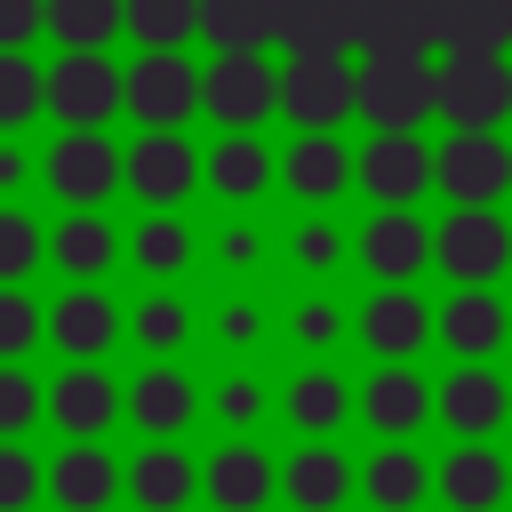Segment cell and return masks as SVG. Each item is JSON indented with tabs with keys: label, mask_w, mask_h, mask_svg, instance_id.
Wrapping results in <instances>:
<instances>
[{
	"label": "cell",
	"mask_w": 512,
	"mask_h": 512,
	"mask_svg": "<svg viewBox=\"0 0 512 512\" xmlns=\"http://www.w3.org/2000/svg\"><path fill=\"white\" fill-rule=\"evenodd\" d=\"M216 264H224V272H256V264H264V232H256V224H224V232H216Z\"/></svg>",
	"instance_id": "obj_46"
},
{
	"label": "cell",
	"mask_w": 512,
	"mask_h": 512,
	"mask_svg": "<svg viewBox=\"0 0 512 512\" xmlns=\"http://www.w3.org/2000/svg\"><path fill=\"white\" fill-rule=\"evenodd\" d=\"M360 104V64L352 56H288L280 64V120L296 136H320V128H344Z\"/></svg>",
	"instance_id": "obj_4"
},
{
	"label": "cell",
	"mask_w": 512,
	"mask_h": 512,
	"mask_svg": "<svg viewBox=\"0 0 512 512\" xmlns=\"http://www.w3.org/2000/svg\"><path fill=\"white\" fill-rule=\"evenodd\" d=\"M432 416H440L456 440H488V432L512 416V384H504L488 360H456V368L432 384Z\"/></svg>",
	"instance_id": "obj_17"
},
{
	"label": "cell",
	"mask_w": 512,
	"mask_h": 512,
	"mask_svg": "<svg viewBox=\"0 0 512 512\" xmlns=\"http://www.w3.org/2000/svg\"><path fill=\"white\" fill-rule=\"evenodd\" d=\"M440 56H512V0H440Z\"/></svg>",
	"instance_id": "obj_31"
},
{
	"label": "cell",
	"mask_w": 512,
	"mask_h": 512,
	"mask_svg": "<svg viewBox=\"0 0 512 512\" xmlns=\"http://www.w3.org/2000/svg\"><path fill=\"white\" fill-rule=\"evenodd\" d=\"M200 112L216 128H264L280 112V64L264 48H232L200 64Z\"/></svg>",
	"instance_id": "obj_3"
},
{
	"label": "cell",
	"mask_w": 512,
	"mask_h": 512,
	"mask_svg": "<svg viewBox=\"0 0 512 512\" xmlns=\"http://www.w3.org/2000/svg\"><path fill=\"white\" fill-rule=\"evenodd\" d=\"M280 184H288L304 208H328L336 192H352V144H344L336 128H320V136H296V144L280 152Z\"/></svg>",
	"instance_id": "obj_28"
},
{
	"label": "cell",
	"mask_w": 512,
	"mask_h": 512,
	"mask_svg": "<svg viewBox=\"0 0 512 512\" xmlns=\"http://www.w3.org/2000/svg\"><path fill=\"white\" fill-rule=\"evenodd\" d=\"M112 112H120L112 48H56V64H48V120L56 128H104Z\"/></svg>",
	"instance_id": "obj_9"
},
{
	"label": "cell",
	"mask_w": 512,
	"mask_h": 512,
	"mask_svg": "<svg viewBox=\"0 0 512 512\" xmlns=\"http://www.w3.org/2000/svg\"><path fill=\"white\" fill-rule=\"evenodd\" d=\"M48 32V0H0V48H32Z\"/></svg>",
	"instance_id": "obj_45"
},
{
	"label": "cell",
	"mask_w": 512,
	"mask_h": 512,
	"mask_svg": "<svg viewBox=\"0 0 512 512\" xmlns=\"http://www.w3.org/2000/svg\"><path fill=\"white\" fill-rule=\"evenodd\" d=\"M200 184L240 208V200H256L264 184H280V152H272L256 128H224V136L200 152Z\"/></svg>",
	"instance_id": "obj_24"
},
{
	"label": "cell",
	"mask_w": 512,
	"mask_h": 512,
	"mask_svg": "<svg viewBox=\"0 0 512 512\" xmlns=\"http://www.w3.org/2000/svg\"><path fill=\"white\" fill-rule=\"evenodd\" d=\"M48 336V304H32V288H0V360H24Z\"/></svg>",
	"instance_id": "obj_42"
},
{
	"label": "cell",
	"mask_w": 512,
	"mask_h": 512,
	"mask_svg": "<svg viewBox=\"0 0 512 512\" xmlns=\"http://www.w3.org/2000/svg\"><path fill=\"white\" fill-rule=\"evenodd\" d=\"M40 416H48V384L24 360H0V440H24Z\"/></svg>",
	"instance_id": "obj_39"
},
{
	"label": "cell",
	"mask_w": 512,
	"mask_h": 512,
	"mask_svg": "<svg viewBox=\"0 0 512 512\" xmlns=\"http://www.w3.org/2000/svg\"><path fill=\"white\" fill-rule=\"evenodd\" d=\"M120 160H128V144H112L104 128H56V144L40 152V184L64 208H104L120 192Z\"/></svg>",
	"instance_id": "obj_6"
},
{
	"label": "cell",
	"mask_w": 512,
	"mask_h": 512,
	"mask_svg": "<svg viewBox=\"0 0 512 512\" xmlns=\"http://www.w3.org/2000/svg\"><path fill=\"white\" fill-rule=\"evenodd\" d=\"M24 184H32V152H24L16 136H0V200H16Z\"/></svg>",
	"instance_id": "obj_47"
},
{
	"label": "cell",
	"mask_w": 512,
	"mask_h": 512,
	"mask_svg": "<svg viewBox=\"0 0 512 512\" xmlns=\"http://www.w3.org/2000/svg\"><path fill=\"white\" fill-rule=\"evenodd\" d=\"M128 336H136L152 360H176V352L192 344V304H184L176 288H152V296L128 312Z\"/></svg>",
	"instance_id": "obj_34"
},
{
	"label": "cell",
	"mask_w": 512,
	"mask_h": 512,
	"mask_svg": "<svg viewBox=\"0 0 512 512\" xmlns=\"http://www.w3.org/2000/svg\"><path fill=\"white\" fill-rule=\"evenodd\" d=\"M120 112L136 128H184L200 112V64L184 48H136V64H120Z\"/></svg>",
	"instance_id": "obj_1"
},
{
	"label": "cell",
	"mask_w": 512,
	"mask_h": 512,
	"mask_svg": "<svg viewBox=\"0 0 512 512\" xmlns=\"http://www.w3.org/2000/svg\"><path fill=\"white\" fill-rule=\"evenodd\" d=\"M48 496V464L24 440H0V512H32Z\"/></svg>",
	"instance_id": "obj_41"
},
{
	"label": "cell",
	"mask_w": 512,
	"mask_h": 512,
	"mask_svg": "<svg viewBox=\"0 0 512 512\" xmlns=\"http://www.w3.org/2000/svg\"><path fill=\"white\" fill-rule=\"evenodd\" d=\"M200 496V464H192V448H176V440H144L136 456H128V504L136 512H184Z\"/></svg>",
	"instance_id": "obj_27"
},
{
	"label": "cell",
	"mask_w": 512,
	"mask_h": 512,
	"mask_svg": "<svg viewBox=\"0 0 512 512\" xmlns=\"http://www.w3.org/2000/svg\"><path fill=\"white\" fill-rule=\"evenodd\" d=\"M352 488H360V464H352L336 440H304V448H288V464H280L288 512H336Z\"/></svg>",
	"instance_id": "obj_25"
},
{
	"label": "cell",
	"mask_w": 512,
	"mask_h": 512,
	"mask_svg": "<svg viewBox=\"0 0 512 512\" xmlns=\"http://www.w3.org/2000/svg\"><path fill=\"white\" fill-rule=\"evenodd\" d=\"M336 336H352V312H344L336 296H304V304L288 312V344H304V352H328Z\"/></svg>",
	"instance_id": "obj_43"
},
{
	"label": "cell",
	"mask_w": 512,
	"mask_h": 512,
	"mask_svg": "<svg viewBox=\"0 0 512 512\" xmlns=\"http://www.w3.org/2000/svg\"><path fill=\"white\" fill-rule=\"evenodd\" d=\"M280 416H288L304 440H336V432L360 416V384L336 376L328 360H312V368H296V376L280 384Z\"/></svg>",
	"instance_id": "obj_23"
},
{
	"label": "cell",
	"mask_w": 512,
	"mask_h": 512,
	"mask_svg": "<svg viewBox=\"0 0 512 512\" xmlns=\"http://www.w3.org/2000/svg\"><path fill=\"white\" fill-rule=\"evenodd\" d=\"M432 264L448 288H496V272H512V224L496 208H448L432 224Z\"/></svg>",
	"instance_id": "obj_7"
},
{
	"label": "cell",
	"mask_w": 512,
	"mask_h": 512,
	"mask_svg": "<svg viewBox=\"0 0 512 512\" xmlns=\"http://www.w3.org/2000/svg\"><path fill=\"white\" fill-rule=\"evenodd\" d=\"M120 32L136 48H192L200 40V0H128Z\"/></svg>",
	"instance_id": "obj_33"
},
{
	"label": "cell",
	"mask_w": 512,
	"mask_h": 512,
	"mask_svg": "<svg viewBox=\"0 0 512 512\" xmlns=\"http://www.w3.org/2000/svg\"><path fill=\"white\" fill-rule=\"evenodd\" d=\"M200 496L216 512H264L280 496V464L256 448V440H216L208 464H200Z\"/></svg>",
	"instance_id": "obj_19"
},
{
	"label": "cell",
	"mask_w": 512,
	"mask_h": 512,
	"mask_svg": "<svg viewBox=\"0 0 512 512\" xmlns=\"http://www.w3.org/2000/svg\"><path fill=\"white\" fill-rule=\"evenodd\" d=\"M128 0H48V40L56 48H112Z\"/></svg>",
	"instance_id": "obj_36"
},
{
	"label": "cell",
	"mask_w": 512,
	"mask_h": 512,
	"mask_svg": "<svg viewBox=\"0 0 512 512\" xmlns=\"http://www.w3.org/2000/svg\"><path fill=\"white\" fill-rule=\"evenodd\" d=\"M128 496V464L104 440H64L48 456V504L56 512H112Z\"/></svg>",
	"instance_id": "obj_15"
},
{
	"label": "cell",
	"mask_w": 512,
	"mask_h": 512,
	"mask_svg": "<svg viewBox=\"0 0 512 512\" xmlns=\"http://www.w3.org/2000/svg\"><path fill=\"white\" fill-rule=\"evenodd\" d=\"M432 120H448V128L512 120V56H440L432 64Z\"/></svg>",
	"instance_id": "obj_5"
},
{
	"label": "cell",
	"mask_w": 512,
	"mask_h": 512,
	"mask_svg": "<svg viewBox=\"0 0 512 512\" xmlns=\"http://www.w3.org/2000/svg\"><path fill=\"white\" fill-rule=\"evenodd\" d=\"M128 416V384L104 360H64V376H48V424L64 440H104Z\"/></svg>",
	"instance_id": "obj_13"
},
{
	"label": "cell",
	"mask_w": 512,
	"mask_h": 512,
	"mask_svg": "<svg viewBox=\"0 0 512 512\" xmlns=\"http://www.w3.org/2000/svg\"><path fill=\"white\" fill-rule=\"evenodd\" d=\"M432 192H448V208H496L512 192V144L496 128H448L432 144Z\"/></svg>",
	"instance_id": "obj_2"
},
{
	"label": "cell",
	"mask_w": 512,
	"mask_h": 512,
	"mask_svg": "<svg viewBox=\"0 0 512 512\" xmlns=\"http://www.w3.org/2000/svg\"><path fill=\"white\" fill-rule=\"evenodd\" d=\"M200 408H208V392H200L176 360H144V368L128 376V424H136L144 440H176Z\"/></svg>",
	"instance_id": "obj_18"
},
{
	"label": "cell",
	"mask_w": 512,
	"mask_h": 512,
	"mask_svg": "<svg viewBox=\"0 0 512 512\" xmlns=\"http://www.w3.org/2000/svg\"><path fill=\"white\" fill-rule=\"evenodd\" d=\"M120 256H128V240L104 208H64V224H48V264L64 280H104Z\"/></svg>",
	"instance_id": "obj_26"
},
{
	"label": "cell",
	"mask_w": 512,
	"mask_h": 512,
	"mask_svg": "<svg viewBox=\"0 0 512 512\" xmlns=\"http://www.w3.org/2000/svg\"><path fill=\"white\" fill-rule=\"evenodd\" d=\"M360 424L376 440H416L432 424V376H416V360H376L360 376Z\"/></svg>",
	"instance_id": "obj_14"
},
{
	"label": "cell",
	"mask_w": 512,
	"mask_h": 512,
	"mask_svg": "<svg viewBox=\"0 0 512 512\" xmlns=\"http://www.w3.org/2000/svg\"><path fill=\"white\" fill-rule=\"evenodd\" d=\"M32 112H48V64H32V48H0V136L32 128Z\"/></svg>",
	"instance_id": "obj_35"
},
{
	"label": "cell",
	"mask_w": 512,
	"mask_h": 512,
	"mask_svg": "<svg viewBox=\"0 0 512 512\" xmlns=\"http://www.w3.org/2000/svg\"><path fill=\"white\" fill-rule=\"evenodd\" d=\"M352 336L376 352V360H416L432 344V304L416 288H368V304L352 312Z\"/></svg>",
	"instance_id": "obj_21"
},
{
	"label": "cell",
	"mask_w": 512,
	"mask_h": 512,
	"mask_svg": "<svg viewBox=\"0 0 512 512\" xmlns=\"http://www.w3.org/2000/svg\"><path fill=\"white\" fill-rule=\"evenodd\" d=\"M344 256H352V240H344L328 216H304V224L288 232V264H296V272H312V280H328Z\"/></svg>",
	"instance_id": "obj_40"
},
{
	"label": "cell",
	"mask_w": 512,
	"mask_h": 512,
	"mask_svg": "<svg viewBox=\"0 0 512 512\" xmlns=\"http://www.w3.org/2000/svg\"><path fill=\"white\" fill-rule=\"evenodd\" d=\"M432 64L440 56H360V120L376 128H424L432 120Z\"/></svg>",
	"instance_id": "obj_10"
},
{
	"label": "cell",
	"mask_w": 512,
	"mask_h": 512,
	"mask_svg": "<svg viewBox=\"0 0 512 512\" xmlns=\"http://www.w3.org/2000/svg\"><path fill=\"white\" fill-rule=\"evenodd\" d=\"M120 336H128V312L104 296V280H72V288L48 304V344H56L64 360H104Z\"/></svg>",
	"instance_id": "obj_16"
},
{
	"label": "cell",
	"mask_w": 512,
	"mask_h": 512,
	"mask_svg": "<svg viewBox=\"0 0 512 512\" xmlns=\"http://www.w3.org/2000/svg\"><path fill=\"white\" fill-rule=\"evenodd\" d=\"M352 264L376 288H416V272L432 264V224L416 208H368V224L352 232Z\"/></svg>",
	"instance_id": "obj_12"
},
{
	"label": "cell",
	"mask_w": 512,
	"mask_h": 512,
	"mask_svg": "<svg viewBox=\"0 0 512 512\" xmlns=\"http://www.w3.org/2000/svg\"><path fill=\"white\" fill-rule=\"evenodd\" d=\"M360 496H368V512H416L432 496V456L408 440H376L360 464Z\"/></svg>",
	"instance_id": "obj_29"
},
{
	"label": "cell",
	"mask_w": 512,
	"mask_h": 512,
	"mask_svg": "<svg viewBox=\"0 0 512 512\" xmlns=\"http://www.w3.org/2000/svg\"><path fill=\"white\" fill-rule=\"evenodd\" d=\"M352 184L376 208H416L432 192V144H424V128H376L352 152Z\"/></svg>",
	"instance_id": "obj_8"
},
{
	"label": "cell",
	"mask_w": 512,
	"mask_h": 512,
	"mask_svg": "<svg viewBox=\"0 0 512 512\" xmlns=\"http://www.w3.org/2000/svg\"><path fill=\"white\" fill-rule=\"evenodd\" d=\"M200 184V152L184 128H136L128 160H120V192H136L144 208H184Z\"/></svg>",
	"instance_id": "obj_11"
},
{
	"label": "cell",
	"mask_w": 512,
	"mask_h": 512,
	"mask_svg": "<svg viewBox=\"0 0 512 512\" xmlns=\"http://www.w3.org/2000/svg\"><path fill=\"white\" fill-rule=\"evenodd\" d=\"M432 496L448 512H496L512 496V456L488 448V440H456L440 464H432Z\"/></svg>",
	"instance_id": "obj_20"
},
{
	"label": "cell",
	"mask_w": 512,
	"mask_h": 512,
	"mask_svg": "<svg viewBox=\"0 0 512 512\" xmlns=\"http://www.w3.org/2000/svg\"><path fill=\"white\" fill-rule=\"evenodd\" d=\"M192 256H200V240H192V224H184L176 208H144V224L128 232V264H136L152 288H176V280L192 272Z\"/></svg>",
	"instance_id": "obj_30"
},
{
	"label": "cell",
	"mask_w": 512,
	"mask_h": 512,
	"mask_svg": "<svg viewBox=\"0 0 512 512\" xmlns=\"http://www.w3.org/2000/svg\"><path fill=\"white\" fill-rule=\"evenodd\" d=\"M264 408H272V392H264V376H248V368H232V376L208 384V416L224 424V440H248V432L264 424Z\"/></svg>",
	"instance_id": "obj_37"
},
{
	"label": "cell",
	"mask_w": 512,
	"mask_h": 512,
	"mask_svg": "<svg viewBox=\"0 0 512 512\" xmlns=\"http://www.w3.org/2000/svg\"><path fill=\"white\" fill-rule=\"evenodd\" d=\"M40 264H48V232L32 224V208L0 200V288H24Z\"/></svg>",
	"instance_id": "obj_38"
},
{
	"label": "cell",
	"mask_w": 512,
	"mask_h": 512,
	"mask_svg": "<svg viewBox=\"0 0 512 512\" xmlns=\"http://www.w3.org/2000/svg\"><path fill=\"white\" fill-rule=\"evenodd\" d=\"M512 336V304L496 288H448L432 304V344H448L456 360H488Z\"/></svg>",
	"instance_id": "obj_22"
},
{
	"label": "cell",
	"mask_w": 512,
	"mask_h": 512,
	"mask_svg": "<svg viewBox=\"0 0 512 512\" xmlns=\"http://www.w3.org/2000/svg\"><path fill=\"white\" fill-rule=\"evenodd\" d=\"M216 344H224V352L264 344V304H256V296H224V304H216Z\"/></svg>",
	"instance_id": "obj_44"
},
{
	"label": "cell",
	"mask_w": 512,
	"mask_h": 512,
	"mask_svg": "<svg viewBox=\"0 0 512 512\" xmlns=\"http://www.w3.org/2000/svg\"><path fill=\"white\" fill-rule=\"evenodd\" d=\"M272 24H280V0H200V40L216 56L232 48H272Z\"/></svg>",
	"instance_id": "obj_32"
}]
</instances>
